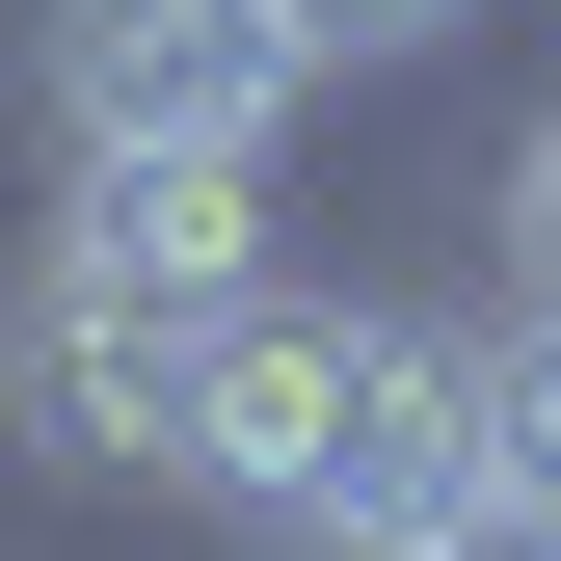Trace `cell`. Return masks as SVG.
I'll list each match as a JSON object with an SVG mask.
<instances>
[{"mask_svg":"<svg viewBox=\"0 0 561 561\" xmlns=\"http://www.w3.org/2000/svg\"><path fill=\"white\" fill-rule=\"evenodd\" d=\"M267 561H455V535H267Z\"/></svg>","mask_w":561,"mask_h":561,"instance_id":"obj_8","label":"cell"},{"mask_svg":"<svg viewBox=\"0 0 561 561\" xmlns=\"http://www.w3.org/2000/svg\"><path fill=\"white\" fill-rule=\"evenodd\" d=\"M267 27H295V54H321V81H347V54H428V27H455V0H267Z\"/></svg>","mask_w":561,"mask_h":561,"instance_id":"obj_7","label":"cell"},{"mask_svg":"<svg viewBox=\"0 0 561 561\" xmlns=\"http://www.w3.org/2000/svg\"><path fill=\"white\" fill-rule=\"evenodd\" d=\"M481 481H508V508H561V321H535V295L481 321Z\"/></svg>","mask_w":561,"mask_h":561,"instance_id":"obj_5","label":"cell"},{"mask_svg":"<svg viewBox=\"0 0 561 561\" xmlns=\"http://www.w3.org/2000/svg\"><path fill=\"white\" fill-rule=\"evenodd\" d=\"M27 107H54V161H295L321 54L267 27V0H54Z\"/></svg>","mask_w":561,"mask_h":561,"instance_id":"obj_1","label":"cell"},{"mask_svg":"<svg viewBox=\"0 0 561 561\" xmlns=\"http://www.w3.org/2000/svg\"><path fill=\"white\" fill-rule=\"evenodd\" d=\"M161 401H187V321L81 295V267H27V295H0V428H27L54 481H161Z\"/></svg>","mask_w":561,"mask_h":561,"instance_id":"obj_4","label":"cell"},{"mask_svg":"<svg viewBox=\"0 0 561 561\" xmlns=\"http://www.w3.org/2000/svg\"><path fill=\"white\" fill-rule=\"evenodd\" d=\"M508 295H535V321H561V107H535V134H508Z\"/></svg>","mask_w":561,"mask_h":561,"instance_id":"obj_6","label":"cell"},{"mask_svg":"<svg viewBox=\"0 0 561 561\" xmlns=\"http://www.w3.org/2000/svg\"><path fill=\"white\" fill-rule=\"evenodd\" d=\"M27 267H81L134 321H241L267 295V161H54V241Z\"/></svg>","mask_w":561,"mask_h":561,"instance_id":"obj_3","label":"cell"},{"mask_svg":"<svg viewBox=\"0 0 561 561\" xmlns=\"http://www.w3.org/2000/svg\"><path fill=\"white\" fill-rule=\"evenodd\" d=\"M347 375H375V295H295V267H267L241 321H187L161 481H215V508H267V535H295V508H321V455H347Z\"/></svg>","mask_w":561,"mask_h":561,"instance_id":"obj_2","label":"cell"}]
</instances>
